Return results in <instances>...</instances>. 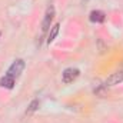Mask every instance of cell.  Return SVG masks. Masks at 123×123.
I'll return each mask as SVG.
<instances>
[{
    "label": "cell",
    "instance_id": "obj_4",
    "mask_svg": "<svg viewBox=\"0 0 123 123\" xmlns=\"http://www.w3.org/2000/svg\"><path fill=\"white\" fill-rule=\"evenodd\" d=\"M120 82H123V70L116 72L112 76H109L107 80H106V86H115V85H117Z\"/></svg>",
    "mask_w": 123,
    "mask_h": 123
},
{
    "label": "cell",
    "instance_id": "obj_2",
    "mask_svg": "<svg viewBox=\"0 0 123 123\" xmlns=\"http://www.w3.org/2000/svg\"><path fill=\"white\" fill-rule=\"evenodd\" d=\"M79 74H80L79 69L69 67V69H66V70L63 72V74H62V80H63V83L69 85V83H73V82L79 77Z\"/></svg>",
    "mask_w": 123,
    "mask_h": 123
},
{
    "label": "cell",
    "instance_id": "obj_6",
    "mask_svg": "<svg viewBox=\"0 0 123 123\" xmlns=\"http://www.w3.org/2000/svg\"><path fill=\"white\" fill-rule=\"evenodd\" d=\"M14 80H16L14 77L6 74L4 77H1V80H0V86H3V87H6V89H13V86H14Z\"/></svg>",
    "mask_w": 123,
    "mask_h": 123
},
{
    "label": "cell",
    "instance_id": "obj_7",
    "mask_svg": "<svg viewBox=\"0 0 123 123\" xmlns=\"http://www.w3.org/2000/svg\"><path fill=\"white\" fill-rule=\"evenodd\" d=\"M39 105H40V102H39L37 99L31 100L30 105H29V107H27V110H26V115H31L33 112H36V110L39 109Z\"/></svg>",
    "mask_w": 123,
    "mask_h": 123
},
{
    "label": "cell",
    "instance_id": "obj_8",
    "mask_svg": "<svg viewBox=\"0 0 123 123\" xmlns=\"http://www.w3.org/2000/svg\"><path fill=\"white\" fill-rule=\"evenodd\" d=\"M59 25H55L53 27H52V30H50V33H49V37H47V42L49 43H52L53 40H55V37L57 36V33H59Z\"/></svg>",
    "mask_w": 123,
    "mask_h": 123
},
{
    "label": "cell",
    "instance_id": "obj_5",
    "mask_svg": "<svg viewBox=\"0 0 123 123\" xmlns=\"http://www.w3.org/2000/svg\"><path fill=\"white\" fill-rule=\"evenodd\" d=\"M89 19L93 23H102V22H105L106 16H105V13L102 10H93L90 13V16H89Z\"/></svg>",
    "mask_w": 123,
    "mask_h": 123
},
{
    "label": "cell",
    "instance_id": "obj_1",
    "mask_svg": "<svg viewBox=\"0 0 123 123\" xmlns=\"http://www.w3.org/2000/svg\"><path fill=\"white\" fill-rule=\"evenodd\" d=\"M23 69H25V62L22 60V59H17V60L13 62V63H12V66L9 67L7 74H9V76H12V77H14V79H17V77L22 74Z\"/></svg>",
    "mask_w": 123,
    "mask_h": 123
},
{
    "label": "cell",
    "instance_id": "obj_3",
    "mask_svg": "<svg viewBox=\"0 0 123 123\" xmlns=\"http://www.w3.org/2000/svg\"><path fill=\"white\" fill-rule=\"evenodd\" d=\"M53 17H55V7L50 6V7H47L46 14H44V19H43V23H42V30H43V33H46V31L49 30V27H50V25L53 22Z\"/></svg>",
    "mask_w": 123,
    "mask_h": 123
}]
</instances>
